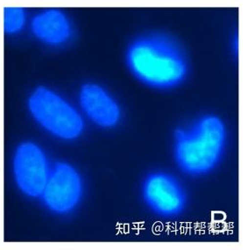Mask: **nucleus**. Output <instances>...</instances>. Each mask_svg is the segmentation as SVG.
<instances>
[{
  "mask_svg": "<svg viewBox=\"0 0 248 250\" xmlns=\"http://www.w3.org/2000/svg\"><path fill=\"white\" fill-rule=\"evenodd\" d=\"M126 66L141 83L156 89H171L185 81L189 62L172 39L151 34L135 40L126 54Z\"/></svg>",
  "mask_w": 248,
  "mask_h": 250,
  "instance_id": "nucleus-1",
  "label": "nucleus"
},
{
  "mask_svg": "<svg viewBox=\"0 0 248 250\" xmlns=\"http://www.w3.org/2000/svg\"><path fill=\"white\" fill-rule=\"evenodd\" d=\"M28 108L35 121L55 138L71 141L84 132L79 111L52 89L36 88L29 97Z\"/></svg>",
  "mask_w": 248,
  "mask_h": 250,
  "instance_id": "nucleus-3",
  "label": "nucleus"
},
{
  "mask_svg": "<svg viewBox=\"0 0 248 250\" xmlns=\"http://www.w3.org/2000/svg\"><path fill=\"white\" fill-rule=\"evenodd\" d=\"M33 33L48 45L58 46L71 36V25L67 16L59 10H47L39 13L32 21Z\"/></svg>",
  "mask_w": 248,
  "mask_h": 250,
  "instance_id": "nucleus-8",
  "label": "nucleus"
},
{
  "mask_svg": "<svg viewBox=\"0 0 248 250\" xmlns=\"http://www.w3.org/2000/svg\"><path fill=\"white\" fill-rule=\"evenodd\" d=\"M226 141L227 131L223 120L216 115L203 116L188 127L176 130V164L187 175H206L221 161Z\"/></svg>",
  "mask_w": 248,
  "mask_h": 250,
  "instance_id": "nucleus-2",
  "label": "nucleus"
},
{
  "mask_svg": "<svg viewBox=\"0 0 248 250\" xmlns=\"http://www.w3.org/2000/svg\"><path fill=\"white\" fill-rule=\"evenodd\" d=\"M25 14L20 7L4 9V30L8 34L20 32L25 24Z\"/></svg>",
  "mask_w": 248,
  "mask_h": 250,
  "instance_id": "nucleus-9",
  "label": "nucleus"
},
{
  "mask_svg": "<svg viewBox=\"0 0 248 250\" xmlns=\"http://www.w3.org/2000/svg\"><path fill=\"white\" fill-rule=\"evenodd\" d=\"M51 167L45 152L34 143L18 147L13 159V172L18 187L27 196H42L50 173Z\"/></svg>",
  "mask_w": 248,
  "mask_h": 250,
  "instance_id": "nucleus-6",
  "label": "nucleus"
},
{
  "mask_svg": "<svg viewBox=\"0 0 248 250\" xmlns=\"http://www.w3.org/2000/svg\"><path fill=\"white\" fill-rule=\"evenodd\" d=\"M141 194L152 213L160 218L173 219L185 211L188 195L178 179L164 171H155L145 178Z\"/></svg>",
  "mask_w": 248,
  "mask_h": 250,
  "instance_id": "nucleus-4",
  "label": "nucleus"
},
{
  "mask_svg": "<svg viewBox=\"0 0 248 250\" xmlns=\"http://www.w3.org/2000/svg\"><path fill=\"white\" fill-rule=\"evenodd\" d=\"M79 103L86 117L98 127L112 129L121 120L122 111L118 102L98 84H84L79 93Z\"/></svg>",
  "mask_w": 248,
  "mask_h": 250,
  "instance_id": "nucleus-7",
  "label": "nucleus"
},
{
  "mask_svg": "<svg viewBox=\"0 0 248 250\" xmlns=\"http://www.w3.org/2000/svg\"><path fill=\"white\" fill-rule=\"evenodd\" d=\"M83 195L84 182L75 167L65 162L51 167L41 196L46 208L58 215L69 214L80 204Z\"/></svg>",
  "mask_w": 248,
  "mask_h": 250,
  "instance_id": "nucleus-5",
  "label": "nucleus"
}]
</instances>
